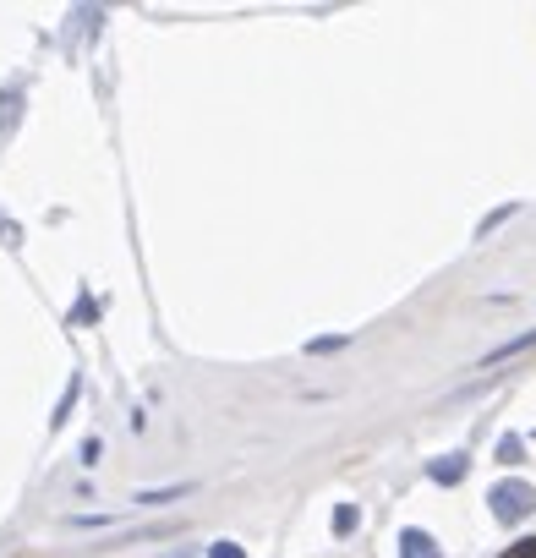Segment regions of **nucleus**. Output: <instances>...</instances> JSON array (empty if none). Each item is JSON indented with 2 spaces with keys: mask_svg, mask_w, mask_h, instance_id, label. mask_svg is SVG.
<instances>
[{
  "mask_svg": "<svg viewBox=\"0 0 536 558\" xmlns=\"http://www.w3.org/2000/svg\"><path fill=\"white\" fill-rule=\"evenodd\" d=\"M351 345V334H323V340H307V351L312 356H334V351H345Z\"/></svg>",
  "mask_w": 536,
  "mask_h": 558,
  "instance_id": "nucleus-7",
  "label": "nucleus"
},
{
  "mask_svg": "<svg viewBox=\"0 0 536 558\" xmlns=\"http://www.w3.org/2000/svg\"><path fill=\"white\" fill-rule=\"evenodd\" d=\"M498 460H504V465H520V460H526V444H520V438L509 433L504 444H498Z\"/></svg>",
  "mask_w": 536,
  "mask_h": 558,
  "instance_id": "nucleus-9",
  "label": "nucleus"
},
{
  "mask_svg": "<svg viewBox=\"0 0 536 558\" xmlns=\"http://www.w3.org/2000/svg\"><path fill=\"white\" fill-rule=\"evenodd\" d=\"M394 548H400V558H444V548H438V542L427 537L422 526H405V531H400V542H394Z\"/></svg>",
  "mask_w": 536,
  "mask_h": 558,
  "instance_id": "nucleus-2",
  "label": "nucleus"
},
{
  "mask_svg": "<svg viewBox=\"0 0 536 558\" xmlns=\"http://www.w3.org/2000/svg\"><path fill=\"white\" fill-rule=\"evenodd\" d=\"M487 504H493V520H498V526H520V520L536 509V487L520 482V476H509V482H498L493 493H487Z\"/></svg>",
  "mask_w": 536,
  "mask_h": 558,
  "instance_id": "nucleus-1",
  "label": "nucleus"
},
{
  "mask_svg": "<svg viewBox=\"0 0 536 558\" xmlns=\"http://www.w3.org/2000/svg\"><path fill=\"white\" fill-rule=\"evenodd\" d=\"M504 558H536V537H520V542H509V553Z\"/></svg>",
  "mask_w": 536,
  "mask_h": 558,
  "instance_id": "nucleus-11",
  "label": "nucleus"
},
{
  "mask_svg": "<svg viewBox=\"0 0 536 558\" xmlns=\"http://www.w3.org/2000/svg\"><path fill=\"white\" fill-rule=\"evenodd\" d=\"M465 471H471V455H444V460L427 465V476H433L438 487H460V482H465Z\"/></svg>",
  "mask_w": 536,
  "mask_h": 558,
  "instance_id": "nucleus-3",
  "label": "nucleus"
},
{
  "mask_svg": "<svg viewBox=\"0 0 536 558\" xmlns=\"http://www.w3.org/2000/svg\"><path fill=\"white\" fill-rule=\"evenodd\" d=\"M329 526H334V537H351V531L361 526L356 504H340V509H334V520H329Z\"/></svg>",
  "mask_w": 536,
  "mask_h": 558,
  "instance_id": "nucleus-6",
  "label": "nucleus"
},
{
  "mask_svg": "<svg viewBox=\"0 0 536 558\" xmlns=\"http://www.w3.org/2000/svg\"><path fill=\"white\" fill-rule=\"evenodd\" d=\"M208 558H247V548H241V542H214Z\"/></svg>",
  "mask_w": 536,
  "mask_h": 558,
  "instance_id": "nucleus-10",
  "label": "nucleus"
},
{
  "mask_svg": "<svg viewBox=\"0 0 536 558\" xmlns=\"http://www.w3.org/2000/svg\"><path fill=\"white\" fill-rule=\"evenodd\" d=\"M509 214H515V203L493 208V214H487V219H482V225H476V241H487V236H493V230H498V225H504V219H509Z\"/></svg>",
  "mask_w": 536,
  "mask_h": 558,
  "instance_id": "nucleus-8",
  "label": "nucleus"
},
{
  "mask_svg": "<svg viewBox=\"0 0 536 558\" xmlns=\"http://www.w3.org/2000/svg\"><path fill=\"white\" fill-rule=\"evenodd\" d=\"M192 493V482H176V487H154V493H137V509H148V504H176V498Z\"/></svg>",
  "mask_w": 536,
  "mask_h": 558,
  "instance_id": "nucleus-4",
  "label": "nucleus"
},
{
  "mask_svg": "<svg viewBox=\"0 0 536 558\" xmlns=\"http://www.w3.org/2000/svg\"><path fill=\"white\" fill-rule=\"evenodd\" d=\"M536 345V329L531 334H515L509 345H498V351H487V367H498V362H509V356H520V351H531Z\"/></svg>",
  "mask_w": 536,
  "mask_h": 558,
  "instance_id": "nucleus-5",
  "label": "nucleus"
},
{
  "mask_svg": "<svg viewBox=\"0 0 536 558\" xmlns=\"http://www.w3.org/2000/svg\"><path fill=\"white\" fill-rule=\"evenodd\" d=\"M99 455H104V444H99V438H88V444H83V465H99Z\"/></svg>",
  "mask_w": 536,
  "mask_h": 558,
  "instance_id": "nucleus-12",
  "label": "nucleus"
}]
</instances>
